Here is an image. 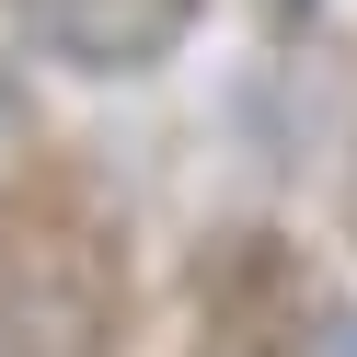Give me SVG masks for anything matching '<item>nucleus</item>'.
<instances>
[{"label":"nucleus","mask_w":357,"mask_h":357,"mask_svg":"<svg viewBox=\"0 0 357 357\" xmlns=\"http://www.w3.org/2000/svg\"><path fill=\"white\" fill-rule=\"evenodd\" d=\"M196 300H208V346L196 357H300V288H288V265L265 254V242H231V265L219 277H196Z\"/></svg>","instance_id":"7ed1b4c3"},{"label":"nucleus","mask_w":357,"mask_h":357,"mask_svg":"<svg viewBox=\"0 0 357 357\" xmlns=\"http://www.w3.org/2000/svg\"><path fill=\"white\" fill-rule=\"evenodd\" d=\"M311 357H357V323H334V334H323V346H311Z\"/></svg>","instance_id":"39448f33"},{"label":"nucleus","mask_w":357,"mask_h":357,"mask_svg":"<svg viewBox=\"0 0 357 357\" xmlns=\"http://www.w3.org/2000/svg\"><path fill=\"white\" fill-rule=\"evenodd\" d=\"M0 12H12V35H24L35 58H58V70L139 81V70H162L196 35L208 0H0Z\"/></svg>","instance_id":"f03ea898"},{"label":"nucleus","mask_w":357,"mask_h":357,"mask_svg":"<svg viewBox=\"0 0 357 357\" xmlns=\"http://www.w3.org/2000/svg\"><path fill=\"white\" fill-rule=\"evenodd\" d=\"M116 265L93 231H0V357H104Z\"/></svg>","instance_id":"f257e3e1"},{"label":"nucleus","mask_w":357,"mask_h":357,"mask_svg":"<svg viewBox=\"0 0 357 357\" xmlns=\"http://www.w3.org/2000/svg\"><path fill=\"white\" fill-rule=\"evenodd\" d=\"M24 150H35V104H24V81L0 70V208H12V185H24Z\"/></svg>","instance_id":"20e7f679"}]
</instances>
